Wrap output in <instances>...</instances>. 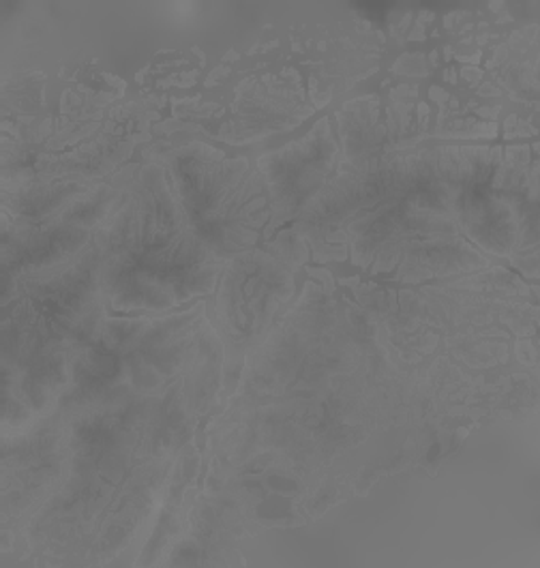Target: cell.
<instances>
[{
  "instance_id": "cell-3",
  "label": "cell",
  "mask_w": 540,
  "mask_h": 568,
  "mask_svg": "<svg viewBox=\"0 0 540 568\" xmlns=\"http://www.w3.org/2000/svg\"><path fill=\"white\" fill-rule=\"evenodd\" d=\"M170 187L195 234L220 257L247 252L268 222L273 204L262 176L245 159H227L208 146L179 151Z\"/></svg>"
},
{
  "instance_id": "cell-1",
  "label": "cell",
  "mask_w": 540,
  "mask_h": 568,
  "mask_svg": "<svg viewBox=\"0 0 540 568\" xmlns=\"http://www.w3.org/2000/svg\"><path fill=\"white\" fill-rule=\"evenodd\" d=\"M101 298L119 312H160L213 290L222 257L195 234L160 168L119 202L99 239Z\"/></svg>"
},
{
  "instance_id": "cell-2",
  "label": "cell",
  "mask_w": 540,
  "mask_h": 568,
  "mask_svg": "<svg viewBox=\"0 0 540 568\" xmlns=\"http://www.w3.org/2000/svg\"><path fill=\"white\" fill-rule=\"evenodd\" d=\"M459 190L461 185L418 191L351 223L356 260L376 271L420 275H445L482 264L455 211Z\"/></svg>"
},
{
  "instance_id": "cell-4",
  "label": "cell",
  "mask_w": 540,
  "mask_h": 568,
  "mask_svg": "<svg viewBox=\"0 0 540 568\" xmlns=\"http://www.w3.org/2000/svg\"><path fill=\"white\" fill-rule=\"evenodd\" d=\"M335 153L337 146L324 121L286 151L262 159L273 213L282 217L303 213L326 185L324 181L333 170Z\"/></svg>"
}]
</instances>
